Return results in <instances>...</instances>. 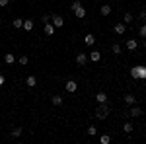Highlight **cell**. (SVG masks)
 I'll list each match as a JSON object with an SVG mask.
<instances>
[{
	"mask_svg": "<svg viewBox=\"0 0 146 144\" xmlns=\"http://www.w3.org/2000/svg\"><path fill=\"white\" fill-rule=\"evenodd\" d=\"M123 101H125V105H135V103H136V98L133 96V94H125Z\"/></svg>",
	"mask_w": 146,
	"mask_h": 144,
	"instance_id": "8fae6325",
	"label": "cell"
},
{
	"mask_svg": "<svg viewBox=\"0 0 146 144\" xmlns=\"http://www.w3.org/2000/svg\"><path fill=\"white\" fill-rule=\"evenodd\" d=\"M123 22H125V23H131V22H133V14H131V12H125Z\"/></svg>",
	"mask_w": 146,
	"mask_h": 144,
	"instance_id": "d4e9b609",
	"label": "cell"
},
{
	"mask_svg": "<svg viewBox=\"0 0 146 144\" xmlns=\"http://www.w3.org/2000/svg\"><path fill=\"white\" fill-rule=\"evenodd\" d=\"M111 53L113 55H121V53H123V47H121L119 43H113L111 45Z\"/></svg>",
	"mask_w": 146,
	"mask_h": 144,
	"instance_id": "d6986e66",
	"label": "cell"
},
{
	"mask_svg": "<svg viewBox=\"0 0 146 144\" xmlns=\"http://www.w3.org/2000/svg\"><path fill=\"white\" fill-rule=\"evenodd\" d=\"M51 103H53L55 107H62V103H64V100H62V96H58V94H55V96L51 98Z\"/></svg>",
	"mask_w": 146,
	"mask_h": 144,
	"instance_id": "ba28073f",
	"label": "cell"
},
{
	"mask_svg": "<svg viewBox=\"0 0 146 144\" xmlns=\"http://www.w3.org/2000/svg\"><path fill=\"white\" fill-rule=\"evenodd\" d=\"M18 62H20L22 66H25V64L29 62V58H27V56H25V55H22V56H20V58H18Z\"/></svg>",
	"mask_w": 146,
	"mask_h": 144,
	"instance_id": "4316f807",
	"label": "cell"
},
{
	"mask_svg": "<svg viewBox=\"0 0 146 144\" xmlns=\"http://www.w3.org/2000/svg\"><path fill=\"white\" fill-rule=\"evenodd\" d=\"M100 142L101 144H109V142H111V136H109V134H101V136H100Z\"/></svg>",
	"mask_w": 146,
	"mask_h": 144,
	"instance_id": "603a6c76",
	"label": "cell"
},
{
	"mask_svg": "<svg viewBox=\"0 0 146 144\" xmlns=\"http://www.w3.org/2000/svg\"><path fill=\"white\" fill-rule=\"evenodd\" d=\"M10 4V0H0V6H8Z\"/></svg>",
	"mask_w": 146,
	"mask_h": 144,
	"instance_id": "4dcf8cb0",
	"label": "cell"
},
{
	"mask_svg": "<svg viewBox=\"0 0 146 144\" xmlns=\"http://www.w3.org/2000/svg\"><path fill=\"white\" fill-rule=\"evenodd\" d=\"M144 49H146V41H144Z\"/></svg>",
	"mask_w": 146,
	"mask_h": 144,
	"instance_id": "d6a6232c",
	"label": "cell"
},
{
	"mask_svg": "<svg viewBox=\"0 0 146 144\" xmlns=\"http://www.w3.org/2000/svg\"><path fill=\"white\" fill-rule=\"evenodd\" d=\"M86 133L90 134V136H96V134H98V127H94V125H90V127H88V131H86Z\"/></svg>",
	"mask_w": 146,
	"mask_h": 144,
	"instance_id": "cb8c5ba5",
	"label": "cell"
},
{
	"mask_svg": "<svg viewBox=\"0 0 146 144\" xmlns=\"http://www.w3.org/2000/svg\"><path fill=\"white\" fill-rule=\"evenodd\" d=\"M33 25H35L33 20H23V27H22V29H25V31H31V29H33Z\"/></svg>",
	"mask_w": 146,
	"mask_h": 144,
	"instance_id": "ac0fdd59",
	"label": "cell"
},
{
	"mask_svg": "<svg viewBox=\"0 0 146 144\" xmlns=\"http://www.w3.org/2000/svg\"><path fill=\"white\" fill-rule=\"evenodd\" d=\"M4 82H6V78H4V76H2V74H0V88L4 86Z\"/></svg>",
	"mask_w": 146,
	"mask_h": 144,
	"instance_id": "1f68e13d",
	"label": "cell"
},
{
	"mask_svg": "<svg viewBox=\"0 0 146 144\" xmlns=\"http://www.w3.org/2000/svg\"><path fill=\"white\" fill-rule=\"evenodd\" d=\"M138 20H142V22L146 20V10H140V14H138Z\"/></svg>",
	"mask_w": 146,
	"mask_h": 144,
	"instance_id": "f546056e",
	"label": "cell"
},
{
	"mask_svg": "<svg viewBox=\"0 0 146 144\" xmlns=\"http://www.w3.org/2000/svg\"><path fill=\"white\" fill-rule=\"evenodd\" d=\"M94 115H96V119L103 121V119L109 115V105H107V103H98V107H96V111H94Z\"/></svg>",
	"mask_w": 146,
	"mask_h": 144,
	"instance_id": "6da1fadb",
	"label": "cell"
},
{
	"mask_svg": "<svg viewBox=\"0 0 146 144\" xmlns=\"http://www.w3.org/2000/svg\"><path fill=\"white\" fill-rule=\"evenodd\" d=\"M113 31L117 35H125V31H127V23L125 22H119V23H115V27H113Z\"/></svg>",
	"mask_w": 146,
	"mask_h": 144,
	"instance_id": "5b68a950",
	"label": "cell"
},
{
	"mask_svg": "<svg viewBox=\"0 0 146 144\" xmlns=\"http://www.w3.org/2000/svg\"><path fill=\"white\" fill-rule=\"evenodd\" d=\"M100 14L101 16H109V14H111V6H109V4H103L100 8Z\"/></svg>",
	"mask_w": 146,
	"mask_h": 144,
	"instance_id": "ffe728a7",
	"label": "cell"
},
{
	"mask_svg": "<svg viewBox=\"0 0 146 144\" xmlns=\"http://www.w3.org/2000/svg\"><path fill=\"white\" fill-rule=\"evenodd\" d=\"M64 88H66L68 94H74V92H78V82L76 80H68L66 84H64Z\"/></svg>",
	"mask_w": 146,
	"mask_h": 144,
	"instance_id": "7a4b0ae2",
	"label": "cell"
},
{
	"mask_svg": "<svg viewBox=\"0 0 146 144\" xmlns=\"http://www.w3.org/2000/svg\"><path fill=\"white\" fill-rule=\"evenodd\" d=\"M22 133H23L22 127H14V129H12V133H10V136H12V138H20Z\"/></svg>",
	"mask_w": 146,
	"mask_h": 144,
	"instance_id": "2e32d148",
	"label": "cell"
},
{
	"mask_svg": "<svg viewBox=\"0 0 146 144\" xmlns=\"http://www.w3.org/2000/svg\"><path fill=\"white\" fill-rule=\"evenodd\" d=\"M138 80H146V66L138 64Z\"/></svg>",
	"mask_w": 146,
	"mask_h": 144,
	"instance_id": "7402d4cb",
	"label": "cell"
},
{
	"mask_svg": "<svg viewBox=\"0 0 146 144\" xmlns=\"http://www.w3.org/2000/svg\"><path fill=\"white\" fill-rule=\"evenodd\" d=\"M43 29H45V35H47V37H53V35H55V29H56V27H55V25H53L51 22H47Z\"/></svg>",
	"mask_w": 146,
	"mask_h": 144,
	"instance_id": "52a82bcc",
	"label": "cell"
},
{
	"mask_svg": "<svg viewBox=\"0 0 146 144\" xmlns=\"http://www.w3.org/2000/svg\"><path fill=\"white\" fill-rule=\"evenodd\" d=\"M138 35H140V37H146V23H142V25L138 27Z\"/></svg>",
	"mask_w": 146,
	"mask_h": 144,
	"instance_id": "83f0119b",
	"label": "cell"
},
{
	"mask_svg": "<svg viewBox=\"0 0 146 144\" xmlns=\"http://www.w3.org/2000/svg\"><path fill=\"white\" fill-rule=\"evenodd\" d=\"M51 23H53L55 27H62V25H64V20H62V16H58V14H53V18H51Z\"/></svg>",
	"mask_w": 146,
	"mask_h": 144,
	"instance_id": "8992f818",
	"label": "cell"
},
{
	"mask_svg": "<svg viewBox=\"0 0 146 144\" xmlns=\"http://www.w3.org/2000/svg\"><path fill=\"white\" fill-rule=\"evenodd\" d=\"M12 25H14V29H22L23 27V20L22 18H16V20L12 22Z\"/></svg>",
	"mask_w": 146,
	"mask_h": 144,
	"instance_id": "44dd1931",
	"label": "cell"
},
{
	"mask_svg": "<svg viewBox=\"0 0 146 144\" xmlns=\"http://www.w3.org/2000/svg\"><path fill=\"white\" fill-rule=\"evenodd\" d=\"M94 100L98 101V103H107V94H105V92H98Z\"/></svg>",
	"mask_w": 146,
	"mask_h": 144,
	"instance_id": "7c38bea8",
	"label": "cell"
},
{
	"mask_svg": "<svg viewBox=\"0 0 146 144\" xmlns=\"http://www.w3.org/2000/svg\"><path fill=\"white\" fill-rule=\"evenodd\" d=\"M51 18H53V14H45V16H43V23L51 22Z\"/></svg>",
	"mask_w": 146,
	"mask_h": 144,
	"instance_id": "f1b7e54d",
	"label": "cell"
},
{
	"mask_svg": "<svg viewBox=\"0 0 146 144\" xmlns=\"http://www.w3.org/2000/svg\"><path fill=\"white\" fill-rule=\"evenodd\" d=\"M4 62H6V64H14V62H16V55H14V53H6V55H4Z\"/></svg>",
	"mask_w": 146,
	"mask_h": 144,
	"instance_id": "e0dca14e",
	"label": "cell"
},
{
	"mask_svg": "<svg viewBox=\"0 0 146 144\" xmlns=\"http://www.w3.org/2000/svg\"><path fill=\"white\" fill-rule=\"evenodd\" d=\"M25 84H27V88H35V86H37V78H35L33 74L27 76V78H25Z\"/></svg>",
	"mask_w": 146,
	"mask_h": 144,
	"instance_id": "9a60e30c",
	"label": "cell"
},
{
	"mask_svg": "<svg viewBox=\"0 0 146 144\" xmlns=\"http://www.w3.org/2000/svg\"><path fill=\"white\" fill-rule=\"evenodd\" d=\"M88 60H90V58H88L86 53H78V55H76V64H78V66H86Z\"/></svg>",
	"mask_w": 146,
	"mask_h": 144,
	"instance_id": "3957f363",
	"label": "cell"
},
{
	"mask_svg": "<svg viewBox=\"0 0 146 144\" xmlns=\"http://www.w3.org/2000/svg\"><path fill=\"white\" fill-rule=\"evenodd\" d=\"M125 47H127V51H136V49H138V41H136V39H129V41L125 43Z\"/></svg>",
	"mask_w": 146,
	"mask_h": 144,
	"instance_id": "9c48e42d",
	"label": "cell"
},
{
	"mask_svg": "<svg viewBox=\"0 0 146 144\" xmlns=\"http://www.w3.org/2000/svg\"><path fill=\"white\" fill-rule=\"evenodd\" d=\"M140 115H142V109L136 107V105H131V109H129V117H140Z\"/></svg>",
	"mask_w": 146,
	"mask_h": 144,
	"instance_id": "30bf717a",
	"label": "cell"
},
{
	"mask_svg": "<svg viewBox=\"0 0 146 144\" xmlns=\"http://www.w3.org/2000/svg\"><path fill=\"white\" fill-rule=\"evenodd\" d=\"M88 58H90L92 62H100V60H101V53H100V51H92L90 55H88Z\"/></svg>",
	"mask_w": 146,
	"mask_h": 144,
	"instance_id": "4fadbf2b",
	"label": "cell"
},
{
	"mask_svg": "<svg viewBox=\"0 0 146 144\" xmlns=\"http://www.w3.org/2000/svg\"><path fill=\"white\" fill-rule=\"evenodd\" d=\"M123 131H125L127 134L133 133V123H125V125H123Z\"/></svg>",
	"mask_w": 146,
	"mask_h": 144,
	"instance_id": "484cf974",
	"label": "cell"
},
{
	"mask_svg": "<svg viewBox=\"0 0 146 144\" xmlns=\"http://www.w3.org/2000/svg\"><path fill=\"white\" fill-rule=\"evenodd\" d=\"M72 14H74V16L78 18V20H84V18H86V8H84V6L80 4V6H76V8L72 10Z\"/></svg>",
	"mask_w": 146,
	"mask_h": 144,
	"instance_id": "277c9868",
	"label": "cell"
},
{
	"mask_svg": "<svg viewBox=\"0 0 146 144\" xmlns=\"http://www.w3.org/2000/svg\"><path fill=\"white\" fill-rule=\"evenodd\" d=\"M84 43L88 45V47H94V43H96V37H94V33L84 35Z\"/></svg>",
	"mask_w": 146,
	"mask_h": 144,
	"instance_id": "5bb4252c",
	"label": "cell"
}]
</instances>
